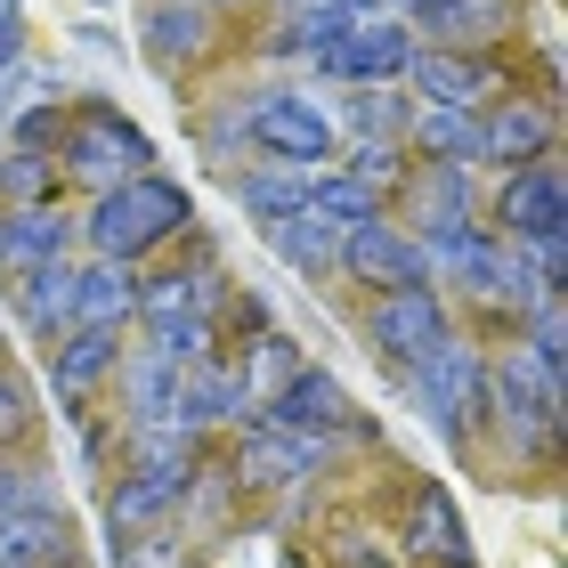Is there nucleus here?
<instances>
[{"label":"nucleus","instance_id":"nucleus-1","mask_svg":"<svg viewBox=\"0 0 568 568\" xmlns=\"http://www.w3.org/2000/svg\"><path fill=\"white\" fill-rule=\"evenodd\" d=\"M82 227V244L98 252V261H146L154 244H171L179 227H187V195L171 187V179H122V187H106L90 203V220H73Z\"/></svg>","mask_w":568,"mask_h":568},{"label":"nucleus","instance_id":"nucleus-2","mask_svg":"<svg viewBox=\"0 0 568 568\" xmlns=\"http://www.w3.org/2000/svg\"><path fill=\"white\" fill-rule=\"evenodd\" d=\"M244 131L252 146L268 154V163H293V171H317L333 146V114L317 106L308 90H261V98H244Z\"/></svg>","mask_w":568,"mask_h":568},{"label":"nucleus","instance_id":"nucleus-3","mask_svg":"<svg viewBox=\"0 0 568 568\" xmlns=\"http://www.w3.org/2000/svg\"><path fill=\"white\" fill-rule=\"evenodd\" d=\"M146 154H154V146H146L139 122H122L114 106H82V114L65 122V163H58V171L106 195V187H122V179L146 171Z\"/></svg>","mask_w":568,"mask_h":568},{"label":"nucleus","instance_id":"nucleus-4","mask_svg":"<svg viewBox=\"0 0 568 568\" xmlns=\"http://www.w3.org/2000/svg\"><path fill=\"white\" fill-rule=\"evenodd\" d=\"M415 398H423L430 430L463 438V430L487 415V366H479V349L455 342V333H447L438 349H423V357H415Z\"/></svg>","mask_w":568,"mask_h":568},{"label":"nucleus","instance_id":"nucleus-5","mask_svg":"<svg viewBox=\"0 0 568 568\" xmlns=\"http://www.w3.org/2000/svg\"><path fill=\"white\" fill-rule=\"evenodd\" d=\"M203 308H212V276H154L131 317H146V357H163V366H203Z\"/></svg>","mask_w":568,"mask_h":568},{"label":"nucleus","instance_id":"nucleus-6","mask_svg":"<svg viewBox=\"0 0 568 568\" xmlns=\"http://www.w3.org/2000/svg\"><path fill=\"white\" fill-rule=\"evenodd\" d=\"M406 58H415V33H406V17H349L342 24V41L317 58L325 82H357V90H382V82H398Z\"/></svg>","mask_w":568,"mask_h":568},{"label":"nucleus","instance_id":"nucleus-7","mask_svg":"<svg viewBox=\"0 0 568 568\" xmlns=\"http://www.w3.org/2000/svg\"><path fill=\"white\" fill-rule=\"evenodd\" d=\"M487 398H496V423L511 438V455H545L560 430V390L528 366V349H511L496 374H487Z\"/></svg>","mask_w":568,"mask_h":568},{"label":"nucleus","instance_id":"nucleus-8","mask_svg":"<svg viewBox=\"0 0 568 568\" xmlns=\"http://www.w3.org/2000/svg\"><path fill=\"white\" fill-rule=\"evenodd\" d=\"M342 268H357L366 284H382V293H415V284H430V252H423V236H406L398 220H357L342 236Z\"/></svg>","mask_w":568,"mask_h":568},{"label":"nucleus","instance_id":"nucleus-9","mask_svg":"<svg viewBox=\"0 0 568 568\" xmlns=\"http://www.w3.org/2000/svg\"><path fill=\"white\" fill-rule=\"evenodd\" d=\"M268 423L293 430V438H308V447H325V438L349 430V390H342L325 366H317V374L293 366V374H284V390L268 398Z\"/></svg>","mask_w":568,"mask_h":568},{"label":"nucleus","instance_id":"nucleus-10","mask_svg":"<svg viewBox=\"0 0 568 568\" xmlns=\"http://www.w3.org/2000/svg\"><path fill=\"white\" fill-rule=\"evenodd\" d=\"M552 154V106H536V98H496V106H479V163H545Z\"/></svg>","mask_w":568,"mask_h":568},{"label":"nucleus","instance_id":"nucleus-11","mask_svg":"<svg viewBox=\"0 0 568 568\" xmlns=\"http://www.w3.org/2000/svg\"><path fill=\"white\" fill-rule=\"evenodd\" d=\"M366 333H374V349H382V357L415 366L423 349L447 342V308H438L430 284H415V293H382V301H374V317H366Z\"/></svg>","mask_w":568,"mask_h":568},{"label":"nucleus","instance_id":"nucleus-12","mask_svg":"<svg viewBox=\"0 0 568 568\" xmlns=\"http://www.w3.org/2000/svg\"><path fill=\"white\" fill-rule=\"evenodd\" d=\"M406 82L423 90V106H463V114H479L487 90H504L496 65L471 58V49H415V58H406Z\"/></svg>","mask_w":568,"mask_h":568},{"label":"nucleus","instance_id":"nucleus-13","mask_svg":"<svg viewBox=\"0 0 568 568\" xmlns=\"http://www.w3.org/2000/svg\"><path fill=\"white\" fill-rule=\"evenodd\" d=\"M73 236H82V227H73L58 203H17V212L0 220V276H24V268L65 261Z\"/></svg>","mask_w":568,"mask_h":568},{"label":"nucleus","instance_id":"nucleus-14","mask_svg":"<svg viewBox=\"0 0 568 568\" xmlns=\"http://www.w3.org/2000/svg\"><path fill=\"white\" fill-rule=\"evenodd\" d=\"M511 0H406V33L415 49H471L487 33H504Z\"/></svg>","mask_w":568,"mask_h":568},{"label":"nucleus","instance_id":"nucleus-15","mask_svg":"<svg viewBox=\"0 0 568 568\" xmlns=\"http://www.w3.org/2000/svg\"><path fill=\"white\" fill-rule=\"evenodd\" d=\"M496 212H504V227H511V244L560 236V171H552V163H520V171L504 179Z\"/></svg>","mask_w":568,"mask_h":568},{"label":"nucleus","instance_id":"nucleus-16","mask_svg":"<svg viewBox=\"0 0 568 568\" xmlns=\"http://www.w3.org/2000/svg\"><path fill=\"white\" fill-rule=\"evenodd\" d=\"M139 308V276L131 261H90V268H73V325H106L122 333V317Z\"/></svg>","mask_w":568,"mask_h":568},{"label":"nucleus","instance_id":"nucleus-17","mask_svg":"<svg viewBox=\"0 0 568 568\" xmlns=\"http://www.w3.org/2000/svg\"><path fill=\"white\" fill-rule=\"evenodd\" d=\"M139 41H146V58L163 73H179L187 58H203V41H212V9H203V0H163Z\"/></svg>","mask_w":568,"mask_h":568},{"label":"nucleus","instance_id":"nucleus-18","mask_svg":"<svg viewBox=\"0 0 568 568\" xmlns=\"http://www.w3.org/2000/svg\"><path fill=\"white\" fill-rule=\"evenodd\" d=\"M17 317L33 325L41 342H58V333H73V261L24 268V276H17Z\"/></svg>","mask_w":568,"mask_h":568},{"label":"nucleus","instance_id":"nucleus-19","mask_svg":"<svg viewBox=\"0 0 568 568\" xmlns=\"http://www.w3.org/2000/svg\"><path fill=\"white\" fill-rule=\"evenodd\" d=\"M342 236H349V227H333V220H317V212H308V203H301L293 220H276V227H268L276 261H284V268H301V276H325L333 261H342Z\"/></svg>","mask_w":568,"mask_h":568},{"label":"nucleus","instance_id":"nucleus-20","mask_svg":"<svg viewBox=\"0 0 568 568\" xmlns=\"http://www.w3.org/2000/svg\"><path fill=\"white\" fill-rule=\"evenodd\" d=\"M114 349H122V333H106V325H73V333H58V398H82L90 382H106L114 374Z\"/></svg>","mask_w":568,"mask_h":568},{"label":"nucleus","instance_id":"nucleus-21","mask_svg":"<svg viewBox=\"0 0 568 568\" xmlns=\"http://www.w3.org/2000/svg\"><path fill=\"white\" fill-rule=\"evenodd\" d=\"M406 139H415L430 163H463V171L479 163V114H463V106H415L406 114Z\"/></svg>","mask_w":568,"mask_h":568},{"label":"nucleus","instance_id":"nucleus-22","mask_svg":"<svg viewBox=\"0 0 568 568\" xmlns=\"http://www.w3.org/2000/svg\"><path fill=\"white\" fill-rule=\"evenodd\" d=\"M308 179H317V171H293V163H276V171H244V179H236V203H244V212L261 220V227H276V220H293L301 203H308Z\"/></svg>","mask_w":568,"mask_h":568},{"label":"nucleus","instance_id":"nucleus-23","mask_svg":"<svg viewBox=\"0 0 568 568\" xmlns=\"http://www.w3.org/2000/svg\"><path fill=\"white\" fill-rule=\"evenodd\" d=\"M406 545H415L423 560H463V511H455V496L447 487H423L415 496V520H406Z\"/></svg>","mask_w":568,"mask_h":568},{"label":"nucleus","instance_id":"nucleus-24","mask_svg":"<svg viewBox=\"0 0 568 568\" xmlns=\"http://www.w3.org/2000/svg\"><path fill=\"white\" fill-rule=\"evenodd\" d=\"M308 463H317V447H308V438H293V430H276V423H261V430L244 438V479H261V487L301 479Z\"/></svg>","mask_w":568,"mask_h":568},{"label":"nucleus","instance_id":"nucleus-25","mask_svg":"<svg viewBox=\"0 0 568 568\" xmlns=\"http://www.w3.org/2000/svg\"><path fill=\"white\" fill-rule=\"evenodd\" d=\"M308 212L333 220V227H357V220H382V195L366 179H349V171H317L308 179Z\"/></svg>","mask_w":568,"mask_h":568},{"label":"nucleus","instance_id":"nucleus-26","mask_svg":"<svg viewBox=\"0 0 568 568\" xmlns=\"http://www.w3.org/2000/svg\"><path fill=\"white\" fill-rule=\"evenodd\" d=\"M0 203H58V154H41V146H9L0 154Z\"/></svg>","mask_w":568,"mask_h":568},{"label":"nucleus","instance_id":"nucleus-27","mask_svg":"<svg viewBox=\"0 0 568 568\" xmlns=\"http://www.w3.org/2000/svg\"><path fill=\"white\" fill-rule=\"evenodd\" d=\"M171 406H179V366L139 357V366H131V415H139V430H171Z\"/></svg>","mask_w":568,"mask_h":568},{"label":"nucleus","instance_id":"nucleus-28","mask_svg":"<svg viewBox=\"0 0 568 568\" xmlns=\"http://www.w3.org/2000/svg\"><path fill=\"white\" fill-rule=\"evenodd\" d=\"M349 131H357V139L398 146V139H406V106H398L390 90H382V98H374V90H349Z\"/></svg>","mask_w":568,"mask_h":568},{"label":"nucleus","instance_id":"nucleus-29","mask_svg":"<svg viewBox=\"0 0 568 568\" xmlns=\"http://www.w3.org/2000/svg\"><path fill=\"white\" fill-rule=\"evenodd\" d=\"M398 171H406V163H398V146H382V139H357V146H349V179H366L374 195L390 187Z\"/></svg>","mask_w":568,"mask_h":568},{"label":"nucleus","instance_id":"nucleus-30","mask_svg":"<svg viewBox=\"0 0 568 568\" xmlns=\"http://www.w3.org/2000/svg\"><path fill=\"white\" fill-rule=\"evenodd\" d=\"M24 423H33V398H24V382L0 374V438H17Z\"/></svg>","mask_w":568,"mask_h":568},{"label":"nucleus","instance_id":"nucleus-31","mask_svg":"<svg viewBox=\"0 0 568 568\" xmlns=\"http://www.w3.org/2000/svg\"><path fill=\"white\" fill-rule=\"evenodd\" d=\"M203 9H227V0H203Z\"/></svg>","mask_w":568,"mask_h":568}]
</instances>
